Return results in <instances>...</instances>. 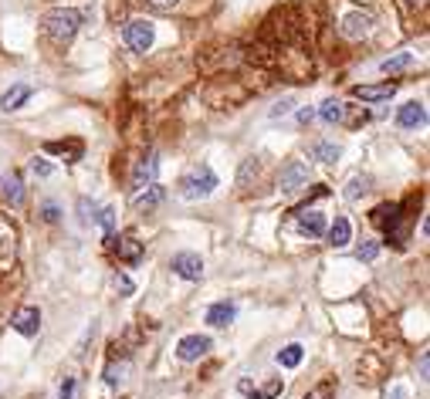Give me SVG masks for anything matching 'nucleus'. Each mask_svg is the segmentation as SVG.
I'll use <instances>...</instances> for the list:
<instances>
[{"label": "nucleus", "instance_id": "6e6552de", "mask_svg": "<svg viewBox=\"0 0 430 399\" xmlns=\"http://www.w3.org/2000/svg\"><path fill=\"white\" fill-rule=\"evenodd\" d=\"M308 179V166L298 163V159H292V163H285V169H281V176H278V190L281 193H295L302 183Z\"/></svg>", "mask_w": 430, "mask_h": 399}, {"label": "nucleus", "instance_id": "f704fd0d", "mask_svg": "<svg viewBox=\"0 0 430 399\" xmlns=\"http://www.w3.org/2000/svg\"><path fill=\"white\" fill-rule=\"evenodd\" d=\"M251 173H258V159H248V163H244V169H241V183H248Z\"/></svg>", "mask_w": 430, "mask_h": 399}, {"label": "nucleus", "instance_id": "20e7f679", "mask_svg": "<svg viewBox=\"0 0 430 399\" xmlns=\"http://www.w3.org/2000/svg\"><path fill=\"white\" fill-rule=\"evenodd\" d=\"M169 271L180 275L183 281H200L204 277V261H200V254H194V250H180V254H173Z\"/></svg>", "mask_w": 430, "mask_h": 399}, {"label": "nucleus", "instance_id": "4468645a", "mask_svg": "<svg viewBox=\"0 0 430 399\" xmlns=\"http://www.w3.org/2000/svg\"><path fill=\"white\" fill-rule=\"evenodd\" d=\"M115 254H119V261H125V264H139V257H142V244L136 240V234H132V230H125V234L119 237Z\"/></svg>", "mask_w": 430, "mask_h": 399}, {"label": "nucleus", "instance_id": "412c9836", "mask_svg": "<svg viewBox=\"0 0 430 399\" xmlns=\"http://www.w3.org/2000/svg\"><path fill=\"white\" fill-rule=\"evenodd\" d=\"M298 230H302L305 237H322V234H325V217L315 213V210H305V213H302V220H298Z\"/></svg>", "mask_w": 430, "mask_h": 399}, {"label": "nucleus", "instance_id": "58836bf2", "mask_svg": "<svg viewBox=\"0 0 430 399\" xmlns=\"http://www.w3.org/2000/svg\"><path fill=\"white\" fill-rule=\"evenodd\" d=\"M430 376V356H420V379Z\"/></svg>", "mask_w": 430, "mask_h": 399}, {"label": "nucleus", "instance_id": "9b49d317", "mask_svg": "<svg viewBox=\"0 0 430 399\" xmlns=\"http://www.w3.org/2000/svg\"><path fill=\"white\" fill-rule=\"evenodd\" d=\"M393 95H397V82L360 85V88H352V98H360V102H389Z\"/></svg>", "mask_w": 430, "mask_h": 399}, {"label": "nucleus", "instance_id": "1a4fd4ad", "mask_svg": "<svg viewBox=\"0 0 430 399\" xmlns=\"http://www.w3.org/2000/svg\"><path fill=\"white\" fill-rule=\"evenodd\" d=\"M156 173H159V163H156V152H150L146 159H139L136 169H132V190H146L156 183Z\"/></svg>", "mask_w": 430, "mask_h": 399}, {"label": "nucleus", "instance_id": "c756f323", "mask_svg": "<svg viewBox=\"0 0 430 399\" xmlns=\"http://www.w3.org/2000/svg\"><path fill=\"white\" fill-rule=\"evenodd\" d=\"M376 254H379V244L376 240H362L360 248H356V257L360 261H376Z\"/></svg>", "mask_w": 430, "mask_h": 399}, {"label": "nucleus", "instance_id": "a878e982", "mask_svg": "<svg viewBox=\"0 0 430 399\" xmlns=\"http://www.w3.org/2000/svg\"><path fill=\"white\" fill-rule=\"evenodd\" d=\"M31 173H34V176H41V179H48L51 173H55V166L48 163L44 156H34V159H31Z\"/></svg>", "mask_w": 430, "mask_h": 399}, {"label": "nucleus", "instance_id": "e433bc0d", "mask_svg": "<svg viewBox=\"0 0 430 399\" xmlns=\"http://www.w3.org/2000/svg\"><path fill=\"white\" fill-rule=\"evenodd\" d=\"M150 4H153V7H159V11H173L180 0H150Z\"/></svg>", "mask_w": 430, "mask_h": 399}, {"label": "nucleus", "instance_id": "423d86ee", "mask_svg": "<svg viewBox=\"0 0 430 399\" xmlns=\"http://www.w3.org/2000/svg\"><path fill=\"white\" fill-rule=\"evenodd\" d=\"M210 339L207 335H187V339H180V345H177V356H180V362H200V358L210 352Z\"/></svg>", "mask_w": 430, "mask_h": 399}, {"label": "nucleus", "instance_id": "a211bd4d", "mask_svg": "<svg viewBox=\"0 0 430 399\" xmlns=\"http://www.w3.org/2000/svg\"><path fill=\"white\" fill-rule=\"evenodd\" d=\"M410 68H414V55H410V51H400V55L387 58V61L379 65V71L389 75V78H397V75H403V71H410Z\"/></svg>", "mask_w": 430, "mask_h": 399}, {"label": "nucleus", "instance_id": "4be33fe9", "mask_svg": "<svg viewBox=\"0 0 430 399\" xmlns=\"http://www.w3.org/2000/svg\"><path fill=\"white\" fill-rule=\"evenodd\" d=\"M302 358H305V349H302L298 342H292V345H285V349L278 352V366H281V369H298Z\"/></svg>", "mask_w": 430, "mask_h": 399}, {"label": "nucleus", "instance_id": "72a5a7b5", "mask_svg": "<svg viewBox=\"0 0 430 399\" xmlns=\"http://www.w3.org/2000/svg\"><path fill=\"white\" fill-rule=\"evenodd\" d=\"M78 213H82V220H85V223L95 220V207H92L88 200H78Z\"/></svg>", "mask_w": 430, "mask_h": 399}, {"label": "nucleus", "instance_id": "5701e85b", "mask_svg": "<svg viewBox=\"0 0 430 399\" xmlns=\"http://www.w3.org/2000/svg\"><path fill=\"white\" fill-rule=\"evenodd\" d=\"M159 200H163V186H159V183H153V186H146V190L136 193V207L139 210H153Z\"/></svg>", "mask_w": 430, "mask_h": 399}, {"label": "nucleus", "instance_id": "f257e3e1", "mask_svg": "<svg viewBox=\"0 0 430 399\" xmlns=\"http://www.w3.org/2000/svg\"><path fill=\"white\" fill-rule=\"evenodd\" d=\"M44 34H48V41L55 44H68L75 34H78V28H82V14L75 11V7H55V11H48L41 21Z\"/></svg>", "mask_w": 430, "mask_h": 399}, {"label": "nucleus", "instance_id": "c85d7f7f", "mask_svg": "<svg viewBox=\"0 0 430 399\" xmlns=\"http://www.w3.org/2000/svg\"><path fill=\"white\" fill-rule=\"evenodd\" d=\"M78 396V379L75 376H65L61 379V389H58V399H75Z\"/></svg>", "mask_w": 430, "mask_h": 399}, {"label": "nucleus", "instance_id": "b1692460", "mask_svg": "<svg viewBox=\"0 0 430 399\" xmlns=\"http://www.w3.org/2000/svg\"><path fill=\"white\" fill-rule=\"evenodd\" d=\"M125 372H129V362H112L109 369H105V385L115 389V385L125 383Z\"/></svg>", "mask_w": 430, "mask_h": 399}, {"label": "nucleus", "instance_id": "f8f14e48", "mask_svg": "<svg viewBox=\"0 0 430 399\" xmlns=\"http://www.w3.org/2000/svg\"><path fill=\"white\" fill-rule=\"evenodd\" d=\"M424 122H427V109L420 102H407V105L397 109V125L400 129H420Z\"/></svg>", "mask_w": 430, "mask_h": 399}, {"label": "nucleus", "instance_id": "dca6fc26", "mask_svg": "<svg viewBox=\"0 0 430 399\" xmlns=\"http://www.w3.org/2000/svg\"><path fill=\"white\" fill-rule=\"evenodd\" d=\"M312 159L315 163H325V166H332L339 156H342V146L339 142H329V139H319V142H312Z\"/></svg>", "mask_w": 430, "mask_h": 399}, {"label": "nucleus", "instance_id": "7c9ffc66", "mask_svg": "<svg viewBox=\"0 0 430 399\" xmlns=\"http://www.w3.org/2000/svg\"><path fill=\"white\" fill-rule=\"evenodd\" d=\"M292 105H295V95H285L281 102H275V105H271V112H268V115H271V119H281V115H288V112H292Z\"/></svg>", "mask_w": 430, "mask_h": 399}, {"label": "nucleus", "instance_id": "2f4dec72", "mask_svg": "<svg viewBox=\"0 0 430 399\" xmlns=\"http://www.w3.org/2000/svg\"><path fill=\"white\" fill-rule=\"evenodd\" d=\"M98 223H102V230L112 237V230H115V210L112 207H105V210H98V217H95Z\"/></svg>", "mask_w": 430, "mask_h": 399}, {"label": "nucleus", "instance_id": "0eeeda50", "mask_svg": "<svg viewBox=\"0 0 430 399\" xmlns=\"http://www.w3.org/2000/svg\"><path fill=\"white\" fill-rule=\"evenodd\" d=\"M373 31V14L369 11H352V14L342 17V34H346L349 41H360Z\"/></svg>", "mask_w": 430, "mask_h": 399}, {"label": "nucleus", "instance_id": "c9c22d12", "mask_svg": "<svg viewBox=\"0 0 430 399\" xmlns=\"http://www.w3.org/2000/svg\"><path fill=\"white\" fill-rule=\"evenodd\" d=\"M115 284H119V291H122V294H132V281H129V277H125V275H119V277H115Z\"/></svg>", "mask_w": 430, "mask_h": 399}, {"label": "nucleus", "instance_id": "ea45409f", "mask_svg": "<svg viewBox=\"0 0 430 399\" xmlns=\"http://www.w3.org/2000/svg\"><path fill=\"white\" fill-rule=\"evenodd\" d=\"M44 220L55 223V220H58V207H51V203H48V207H44Z\"/></svg>", "mask_w": 430, "mask_h": 399}, {"label": "nucleus", "instance_id": "cd10ccee", "mask_svg": "<svg viewBox=\"0 0 430 399\" xmlns=\"http://www.w3.org/2000/svg\"><path fill=\"white\" fill-rule=\"evenodd\" d=\"M44 149H48V152H65V156H71V159H78V156H82V146H78V142H71V146H65V142H48Z\"/></svg>", "mask_w": 430, "mask_h": 399}, {"label": "nucleus", "instance_id": "2eb2a0df", "mask_svg": "<svg viewBox=\"0 0 430 399\" xmlns=\"http://www.w3.org/2000/svg\"><path fill=\"white\" fill-rule=\"evenodd\" d=\"M234 318H237V308L231 302H217L207 308V325H214V329H227Z\"/></svg>", "mask_w": 430, "mask_h": 399}, {"label": "nucleus", "instance_id": "39448f33", "mask_svg": "<svg viewBox=\"0 0 430 399\" xmlns=\"http://www.w3.org/2000/svg\"><path fill=\"white\" fill-rule=\"evenodd\" d=\"M14 331L17 335H24V339H34L38 331H41V312L34 308V304H24V308H17L14 312Z\"/></svg>", "mask_w": 430, "mask_h": 399}, {"label": "nucleus", "instance_id": "bb28decb", "mask_svg": "<svg viewBox=\"0 0 430 399\" xmlns=\"http://www.w3.org/2000/svg\"><path fill=\"white\" fill-rule=\"evenodd\" d=\"M332 393H335V385L325 379V383H319V385H312L305 393V399H332Z\"/></svg>", "mask_w": 430, "mask_h": 399}, {"label": "nucleus", "instance_id": "f3484780", "mask_svg": "<svg viewBox=\"0 0 430 399\" xmlns=\"http://www.w3.org/2000/svg\"><path fill=\"white\" fill-rule=\"evenodd\" d=\"M31 98V88L28 85H14V88H7L4 95H0V112H17L24 102Z\"/></svg>", "mask_w": 430, "mask_h": 399}, {"label": "nucleus", "instance_id": "473e14b6", "mask_svg": "<svg viewBox=\"0 0 430 399\" xmlns=\"http://www.w3.org/2000/svg\"><path fill=\"white\" fill-rule=\"evenodd\" d=\"M383 399H410V389H407V385H400V383H393L387 393H383Z\"/></svg>", "mask_w": 430, "mask_h": 399}, {"label": "nucleus", "instance_id": "ddd939ff", "mask_svg": "<svg viewBox=\"0 0 430 399\" xmlns=\"http://www.w3.org/2000/svg\"><path fill=\"white\" fill-rule=\"evenodd\" d=\"M0 193H4V200L11 203V207H21L24 203V183L17 173H4L0 176Z\"/></svg>", "mask_w": 430, "mask_h": 399}, {"label": "nucleus", "instance_id": "aec40b11", "mask_svg": "<svg viewBox=\"0 0 430 399\" xmlns=\"http://www.w3.org/2000/svg\"><path fill=\"white\" fill-rule=\"evenodd\" d=\"M349 240H352V223L346 217H335L332 227H329V244L332 248H346Z\"/></svg>", "mask_w": 430, "mask_h": 399}, {"label": "nucleus", "instance_id": "9d476101", "mask_svg": "<svg viewBox=\"0 0 430 399\" xmlns=\"http://www.w3.org/2000/svg\"><path fill=\"white\" fill-rule=\"evenodd\" d=\"M237 389H241V396H248V399H278L285 385H281V379H271V383H264V385H254L251 379H241Z\"/></svg>", "mask_w": 430, "mask_h": 399}, {"label": "nucleus", "instance_id": "393cba45", "mask_svg": "<svg viewBox=\"0 0 430 399\" xmlns=\"http://www.w3.org/2000/svg\"><path fill=\"white\" fill-rule=\"evenodd\" d=\"M366 190H369V179H366V176H352V179L346 183V190H342V196H346L349 203H352V200H360V196H362Z\"/></svg>", "mask_w": 430, "mask_h": 399}, {"label": "nucleus", "instance_id": "7ed1b4c3", "mask_svg": "<svg viewBox=\"0 0 430 399\" xmlns=\"http://www.w3.org/2000/svg\"><path fill=\"white\" fill-rule=\"evenodd\" d=\"M122 38L136 55H146L156 41V28L150 24V21H129V24L122 28Z\"/></svg>", "mask_w": 430, "mask_h": 399}, {"label": "nucleus", "instance_id": "f03ea898", "mask_svg": "<svg viewBox=\"0 0 430 399\" xmlns=\"http://www.w3.org/2000/svg\"><path fill=\"white\" fill-rule=\"evenodd\" d=\"M214 190H217V173H214L207 163L194 166V169L180 179V196L183 200H204V196H210Z\"/></svg>", "mask_w": 430, "mask_h": 399}, {"label": "nucleus", "instance_id": "a19ab883", "mask_svg": "<svg viewBox=\"0 0 430 399\" xmlns=\"http://www.w3.org/2000/svg\"><path fill=\"white\" fill-rule=\"evenodd\" d=\"M410 4H414V7H420V4H427V0H410Z\"/></svg>", "mask_w": 430, "mask_h": 399}, {"label": "nucleus", "instance_id": "4c0bfd02", "mask_svg": "<svg viewBox=\"0 0 430 399\" xmlns=\"http://www.w3.org/2000/svg\"><path fill=\"white\" fill-rule=\"evenodd\" d=\"M312 119H315V109H302V112H298V122H302V125H308Z\"/></svg>", "mask_w": 430, "mask_h": 399}, {"label": "nucleus", "instance_id": "6ab92c4d", "mask_svg": "<svg viewBox=\"0 0 430 399\" xmlns=\"http://www.w3.org/2000/svg\"><path fill=\"white\" fill-rule=\"evenodd\" d=\"M315 115H319L322 122L339 125V122H342V115H346V102H339V98H325V102L319 105V112H315Z\"/></svg>", "mask_w": 430, "mask_h": 399}]
</instances>
